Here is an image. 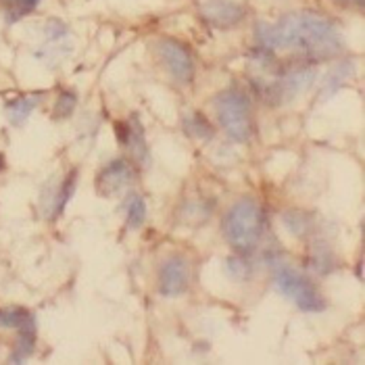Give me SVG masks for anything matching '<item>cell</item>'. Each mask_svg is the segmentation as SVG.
Returning a JSON list of instances; mask_svg holds the SVG:
<instances>
[{
    "mask_svg": "<svg viewBox=\"0 0 365 365\" xmlns=\"http://www.w3.org/2000/svg\"><path fill=\"white\" fill-rule=\"evenodd\" d=\"M259 40L265 48H297L313 58H330L340 51L338 29L317 13H292L276 26H259Z\"/></svg>",
    "mask_w": 365,
    "mask_h": 365,
    "instance_id": "6da1fadb",
    "label": "cell"
},
{
    "mask_svg": "<svg viewBox=\"0 0 365 365\" xmlns=\"http://www.w3.org/2000/svg\"><path fill=\"white\" fill-rule=\"evenodd\" d=\"M224 236L232 249L249 253L261 240L263 234V211L253 198L234 202L224 217Z\"/></svg>",
    "mask_w": 365,
    "mask_h": 365,
    "instance_id": "7a4b0ae2",
    "label": "cell"
},
{
    "mask_svg": "<svg viewBox=\"0 0 365 365\" xmlns=\"http://www.w3.org/2000/svg\"><path fill=\"white\" fill-rule=\"evenodd\" d=\"M215 111L220 125L234 142H247L253 136L251 107L242 92L225 90L215 98Z\"/></svg>",
    "mask_w": 365,
    "mask_h": 365,
    "instance_id": "3957f363",
    "label": "cell"
},
{
    "mask_svg": "<svg viewBox=\"0 0 365 365\" xmlns=\"http://www.w3.org/2000/svg\"><path fill=\"white\" fill-rule=\"evenodd\" d=\"M276 286L284 297L294 301V305L299 309L315 313V311H322L326 307L322 292L292 267H280L276 272Z\"/></svg>",
    "mask_w": 365,
    "mask_h": 365,
    "instance_id": "277c9868",
    "label": "cell"
},
{
    "mask_svg": "<svg viewBox=\"0 0 365 365\" xmlns=\"http://www.w3.org/2000/svg\"><path fill=\"white\" fill-rule=\"evenodd\" d=\"M157 53L161 56L165 69L169 76L178 82V84H190L195 78V61L188 53V48L173 40V38H161L157 42Z\"/></svg>",
    "mask_w": 365,
    "mask_h": 365,
    "instance_id": "5b68a950",
    "label": "cell"
},
{
    "mask_svg": "<svg viewBox=\"0 0 365 365\" xmlns=\"http://www.w3.org/2000/svg\"><path fill=\"white\" fill-rule=\"evenodd\" d=\"M190 265L182 255H171L159 269V290L163 297H180L188 290Z\"/></svg>",
    "mask_w": 365,
    "mask_h": 365,
    "instance_id": "8992f818",
    "label": "cell"
},
{
    "mask_svg": "<svg viewBox=\"0 0 365 365\" xmlns=\"http://www.w3.org/2000/svg\"><path fill=\"white\" fill-rule=\"evenodd\" d=\"M134 182V169L125 159H115L107 163L96 175V192L101 197L111 198L123 192Z\"/></svg>",
    "mask_w": 365,
    "mask_h": 365,
    "instance_id": "52a82bcc",
    "label": "cell"
},
{
    "mask_svg": "<svg viewBox=\"0 0 365 365\" xmlns=\"http://www.w3.org/2000/svg\"><path fill=\"white\" fill-rule=\"evenodd\" d=\"M202 17L215 28H234L245 19V6L234 0H211L200 9Z\"/></svg>",
    "mask_w": 365,
    "mask_h": 365,
    "instance_id": "ba28073f",
    "label": "cell"
},
{
    "mask_svg": "<svg viewBox=\"0 0 365 365\" xmlns=\"http://www.w3.org/2000/svg\"><path fill=\"white\" fill-rule=\"evenodd\" d=\"M119 132H121L119 138L130 148L134 159L142 165H146L148 163V144H146V138H144V130H142L140 121L132 119L130 125H119Z\"/></svg>",
    "mask_w": 365,
    "mask_h": 365,
    "instance_id": "9c48e42d",
    "label": "cell"
},
{
    "mask_svg": "<svg viewBox=\"0 0 365 365\" xmlns=\"http://www.w3.org/2000/svg\"><path fill=\"white\" fill-rule=\"evenodd\" d=\"M313 82H315V71H313V69H294V71H290V73L282 80V96H284V94H286L288 98L299 96V94L307 92Z\"/></svg>",
    "mask_w": 365,
    "mask_h": 365,
    "instance_id": "30bf717a",
    "label": "cell"
},
{
    "mask_svg": "<svg viewBox=\"0 0 365 365\" xmlns=\"http://www.w3.org/2000/svg\"><path fill=\"white\" fill-rule=\"evenodd\" d=\"M36 105H38V101L36 98H19V101H15V103H11L9 105V109H6V117H9V121L13 123V125H21V123H26V119H28L31 111L36 109Z\"/></svg>",
    "mask_w": 365,
    "mask_h": 365,
    "instance_id": "8fae6325",
    "label": "cell"
},
{
    "mask_svg": "<svg viewBox=\"0 0 365 365\" xmlns=\"http://www.w3.org/2000/svg\"><path fill=\"white\" fill-rule=\"evenodd\" d=\"M0 326L2 328H13V330H21L26 326H34V317L24 309H4L0 311Z\"/></svg>",
    "mask_w": 365,
    "mask_h": 365,
    "instance_id": "7c38bea8",
    "label": "cell"
},
{
    "mask_svg": "<svg viewBox=\"0 0 365 365\" xmlns=\"http://www.w3.org/2000/svg\"><path fill=\"white\" fill-rule=\"evenodd\" d=\"M184 128L195 138H211V134H213L211 123L202 115H198V113H190V115L184 117Z\"/></svg>",
    "mask_w": 365,
    "mask_h": 365,
    "instance_id": "4fadbf2b",
    "label": "cell"
},
{
    "mask_svg": "<svg viewBox=\"0 0 365 365\" xmlns=\"http://www.w3.org/2000/svg\"><path fill=\"white\" fill-rule=\"evenodd\" d=\"M146 222V202L140 195H132L128 200V225L138 230Z\"/></svg>",
    "mask_w": 365,
    "mask_h": 365,
    "instance_id": "5bb4252c",
    "label": "cell"
},
{
    "mask_svg": "<svg viewBox=\"0 0 365 365\" xmlns=\"http://www.w3.org/2000/svg\"><path fill=\"white\" fill-rule=\"evenodd\" d=\"M282 222H284V225L290 230V234H294V236L305 234L307 227H309V217H305V215L299 213V211H288V213H284V215H282Z\"/></svg>",
    "mask_w": 365,
    "mask_h": 365,
    "instance_id": "9a60e30c",
    "label": "cell"
},
{
    "mask_svg": "<svg viewBox=\"0 0 365 365\" xmlns=\"http://www.w3.org/2000/svg\"><path fill=\"white\" fill-rule=\"evenodd\" d=\"M73 107H76V96L73 94H61V98L56 103L55 115L56 117H67V115H71Z\"/></svg>",
    "mask_w": 365,
    "mask_h": 365,
    "instance_id": "2e32d148",
    "label": "cell"
},
{
    "mask_svg": "<svg viewBox=\"0 0 365 365\" xmlns=\"http://www.w3.org/2000/svg\"><path fill=\"white\" fill-rule=\"evenodd\" d=\"M67 34V28L61 24V21H51L48 26H46V36L51 38V40H58V38H63Z\"/></svg>",
    "mask_w": 365,
    "mask_h": 365,
    "instance_id": "e0dca14e",
    "label": "cell"
},
{
    "mask_svg": "<svg viewBox=\"0 0 365 365\" xmlns=\"http://www.w3.org/2000/svg\"><path fill=\"white\" fill-rule=\"evenodd\" d=\"M19 2H21V4H26V6H36L40 0H19Z\"/></svg>",
    "mask_w": 365,
    "mask_h": 365,
    "instance_id": "ac0fdd59",
    "label": "cell"
},
{
    "mask_svg": "<svg viewBox=\"0 0 365 365\" xmlns=\"http://www.w3.org/2000/svg\"><path fill=\"white\" fill-rule=\"evenodd\" d=\"M0 169H2V157H0Z\"/></svg>",
    "mask_w": 365,
    "mask_h": 365,
    "instance_id": "d6986e66",
    "label": "cell"
},
{
    "mask_svg": "<svg viewBox=\"0 0 365 365\" xmlns=\"http://www.w3.org/2000/svg\"><path fill=\"white\" fill-rule=\"evenodd\" d=\"M357 2H364V0H357Z\"/></svg>",
    "mask_w": 365,
    "mask_h": 365,
    "instance_id": "ffe728a7",
    "label": "cell"
}]
</instances>
